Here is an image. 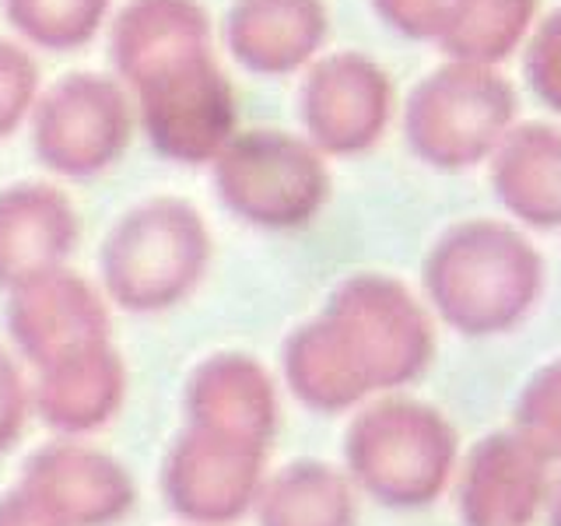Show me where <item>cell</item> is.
<instances>
[{"instance_id": "15", "label": "cell", "mask_w": 561, "mask_h": 526, "mask_svg": "<svg viewBox=\"0 0 561 526\" xmlns=\"http://www.w3.org/2000/svg\"><path fill=\"white\" fill-rule=\"evenodd\" d=\"M210 18L201 0H130L110 32L119 84H137L197 53H210Z\"/></svg>"}, {"instance_id": "14", "label": "cell", "mask_w": 561, "mask_h": 526, "mask_svg": "<svg viewBox=\"0 0 561 526\" xmlns=\"http://www.w3.org/2000/svg\"><path fill=\"white\" fill-rule=\"evenodd\" d=\"M330 32L323 0H232L225 43L250 75L280 78L306 67Z\"/></svg>"}, {"instance_id": "25", "label": "cell", "mask_w": 561, "mask_h": 526, "mask_svg": "<svg viewBox=\"0 0 561 526\" xmlns=\"http://www.w3.org/2000/svg\"><path fill=\"white\" fill-rule=\"evenodd\" d=\"M526 81L540 102L561 113V11H554L526 49Z\"/></svg>"}, {"instance_id": "12", "label": "cell", "mask_w": 561, "mask_h": 526, "mask_svg": "<svg viewBox=\"0 0 561 526\" xmlns=\"http://www.w3.org/2000/svg\"><path fill=\"white\" fill-rule=\"evenodd\" d=\"M22 488L60 526H105L134 508V481L123 467L75 438L35 453Z\"/></svg>"}, {"instance_id": "24", "label": "cell", "mask_w": 561, "mask_h": 526, "mask_svg": "<svg viewBox=\"0 0 561 526\" xmlns=\"http://www.w3.org/2000/svg\"><path fill=\"white\" fill-rule=\"evenodd\" d=\"M35 92H39V67L18 43L0 39V137H8L25 119L35 105Z\"/></svg>"}, {"instance_id": "18", "label": "cell", "mask_w": 561, "mask_h": 526, "mask_svg": "<svg viewBox=\"0 0 561 526\" xmlns=\"http://www.w3.org/2000/svg\"><path fill=\"white\" fill-rule=\"evenodd\" d=\"M491 180L499 201L526 225H561V130L548 123L508 130L495 148Z\"/></svg>"}, {"instance_id": "19", "label": "cell", "mask_w": 561, "mask_h": 526, "mask_svg": "<svg viewBox=\"0 0 561 526\" xmlns=\"http://www.w3.org/2000/svg\"><path fill=\"white\" fill-rule=\"evenodd\" d=\"M123 400V362L110 344H95L43 368L35 403L57 432H92Z\"/></svg>"}, {"instance_id": "21", "label": "cell", "mask_w": 561, "mask_h": 526, "mask_svg": "<svg viewBox=\"0 0 561 526\" xmlns=\"http://www.w3.org/2000/svg\"><path fill=\"white\" fill-rule=\"evenodd\" d=\"M534 11L537 0H456L438 46L460 64L491 67L519 46Z\"/></svg>"}, {"instance_id": "2", "label": "cell", "mask_w": 561, "mask_h": 526, "mask_svg": "<svg viewBox=\"0 0 561 526\" xmlns=\"http://www.w3.org/2000/svg\"><path fill=\"white\" fill-rule=\"evenodd\" d=\"M435 309L460 333H499L523 320L540 291V256L499 221L456 225L425 263Z\"/></svg>"}, {"instance_id": "27", "label": "cell", "mask_w": 561, "mask_h": 526, "mask_svg": "<svg viewBox=\"0 0 561 526\" xmlns=\"http://www.w3.org/2000/svg\"><path fill=\"white\" fill-rule=\"evenodd\" d=\"M25 382L18 376L14 362L0 351V453L14 446V438L22 435L25 425Z\"/></svg>"}, {"instance_id": "17", "label": "cell", "mask_w": 561, "mask_h": 526, "mask_svg": "<svg viewBox=\"0 0 561 526\" xmlns=\"http://www.w3.org/2000/svg\"><path fill=\"white\" fill-rule=\"evenodd\" d=\"M186 408L193 428L263 446L277 428L274 382L250 355H210L190 379Z\"/></svg>"}, {"instance_id": "1", "label": "cell", "mask_w": 561, "mask_h": 526, "mask_svg": "<svg viewBox=\"0 0 561 526\" xmlns=\"http://www.w3.org/2000/svg\"><path fill=\"white\" fill-rule=\"evenodd\" d=\"M432 358V327L393 277L355 274L316 323L295 330L285 368L295 397L316 411H344L376 390L417 379Z\"/></svg>"}, {"instance_id": "7", "label": "cell", "mask_w": 561, "mask_h": 526, "mask_svg": "<svg viewBox=\"0 0 561 526\" xmlns=\"http://www.w3.org/2000/svg\"><path fill=\"white\" fill-rule=\"evenodd\" d=\"M134 134V105L116 78L64 75L32 105V145L60 175H95L127 151Z\"/></svg>"}, {"instance_id": "16", "label": "cell", "mask_w": 561, "mask_h": 526, "mask_svg": "<svg viewBox=\"0 0 561 526\" xmlns=\"http://www.w3.org/2000/svg\"><path fill=\"white\" fill-rule=\"evenodd\" d=\"M548 456L523 435H491L473 449L463 473L467 526H526L548 491Z\"/></svg>"}, {"instance_id": "28", "label": "cell", "mask_w": 561, "mask_h": 526, "mask_svg": "<svg viewBox=\"0 0 561 526\" xmlns=\"http://www.w3.org/2000/svg\"><path fill=\"white\" fill-rule=\"evenodd\" d=\"M0 526H60L25 488H14L0 499Z\"/></svg>"}, {"instance_id": "22", "label": "cell", "mask_w": 561, "mask_h": 526, "mask_svg": "<svg viewBox=\"0 0 561 526\" xmlns=\"http://www.w3.org/2000/svg\"><path fill=\"white\" fill-rule=\"evenodd\" d=\"M105 11L110 0H4L11 28L53 53L92 43L105 22Z\"/></svg>"}, {"instance_id": "6", "label": "cell", "mask_w": 561, "mask_h": 526, "mask_svg": "<svg viewBox=\"0 0 561 526\" xmlns=\"http://www.w3.org/2000/svg\"><path fill=\"white\" fill-rule=\"evenodd\" d=\"M453 456V428L414 400L379 403L347 432L351 478L386 505H428L449 481Z\"/></svg>"}, {"instance_id": "10", "label": "cell", "mask_w": 561, "mask_h": 526, "mask_svg": "<svg viewBox=\"0 0 561 526\" xmlns=\"http://www.w3.org/2000/svg\"><path fill=\"white\" fill-rule=\"evenodd\" d=\"M263 456V446L190 428L165 460L169 505L193 526L239 519L256 502Z\"/></svg>"}, {"instance_id": "5", "label": "cell", "mask_w": 561, "mask_h": 526, "mask_svg": "<svg viewBox=\"0 0 561 526\" xmlns=\"http://www.w3.org/2000/svg\"><path fill=\"white\" fill-rule=\"evenodd\" d=\"M221 204L260 228H298L330 197L323 155L288 130H236L215 158Z\"/></svg>"}, {"instance_id": "3", "label": "cell", "mask_w": 561, "mask_h": 526, "mask_svg": "<svg viewBox=\"0 0 561 526\" xmlns=\"http://www.w3.org/2000/svg\"><path fill=\"white\" fill-rule=\"evenodd\" d=\"M207 260L210 236L201 210L180 197H158L116 221L99 267L105 295L123 309L158 312L197 288Z\"/></svg>"}, {"instance_id": "26", "label": "cell", "mask_w": 561, "mask_h": 526, "mask_svg": "<svg viewBox=\"0 0 561 526\" xmlns=\"http://www.w3.org/2000/svg\"><path fill=\"white\" fill-rule=\"evenodd\" d=\"M456 0H373L376 14L408 39H435L446 32Z\"/></svg>"}, {"instance_id": "13", "label": "cell", "mask_w": 561, "mask_h": 526, "mask_svg": "<svg viewBox=\"0 0 561 526\" xmlns=\"http://www.w3.org/2000/svg\"><path fill=\"white\" fill-rule=\"evenodd\" d=\"M78 242V210L67 193L46 183H14L0 190V288L64 267Z\"/></svg>"}, {"instance_id": "8", "label": "cell", "mask_w": 561, "mask_h": 526, "mask_svg": "<svg viewBox=\"0 0 561 526\" xmlns=\"http://www.w3.org/2000/svg\"><path fill=\"white\" fill-rule=\"evenodd\" d=\"M140 127L169 162L204 165L236 134V95L215 49L134 84Z\"/></svg>"}, {"instance_id": "20", "label": "cell", "mask_w": 561, "mask_h": 526, "mask_svg": "<svg viewBox=\"0 0 561 526\" xmlns=\"http://www.w3.org/2000/svg\"><path fill=\"white\" fill-rule=\"evenodd\" d=\"M263 526H351L355 499L333 467L291 464L256 491Z\"/></svg>"}, {"instance_id": "23", "label": "cell", "mask_w": 561, "mask_h": 526, "mask_svg": "<svg viewBox=\"0 0 561 526\" xmlns=\"http://www.w3.org/2000/svg\"><path fill=\"white\" fill-rule=\"evenodd\" d=\"M519 435L543 456H561V362L526 386L519 400Z\"/></svg>"}, {"instance_id": "11", "label": "cell", "mask_w": 561, "mask_h": 526, "mask_svg": "<svg viewBox=\"0 0 561 526\" xmlns=\"http://www.w3.org/2000/svg\"><path fill=\"white\" fill-rule=\"evenodd\" d=\"M8 327L25 358L46 368L75 351L105 344L110 312L84 277L60 267L14 288Z\"/></svg>"}, {"instance_id": "4", "label": "cell", "mask_w": 561, "mask_h": 526, "mask_svg": "<svg viewBox=\"0 0 561 526\" xmlns=\"http://www.w3.org/2000/svg\"><path fill=\"white\" fill-rule=\"evenodd\" d=\"M516 116V92L481 64L438 67L421 81L403 110L411 151L435 169H467L495 155Z\"/></svg>"}, {"instance_id": "9", "label": "cell", "mask_w": 561, "mask_h": 526, "mask_svg": "<svg viewBox=\"0 0 561 526\" xmlns=\"http://www.w3.org/2000/svg\"><path fill=\"white\" fill-rule=\"evenodd\" d=\"M393 110L390 75L355 49L330 53L302 81L298 116L306 140L327 155H358L382 137Z\"/></svg>"}, {"instance_id": "29", "label": "cell", "mask_w": 561, "mask_h": 526, "mask_svg": "<svg viewBox=\"0 0 561 526\" xmlns=\"http://www.w3.org/2000/svg\"><path fill=\"white\" fill-rule=\"evenodd\" d=\"M551 523H554V526H561V481H558L554 499H551Z\"/></svg>"}]
</instances>
